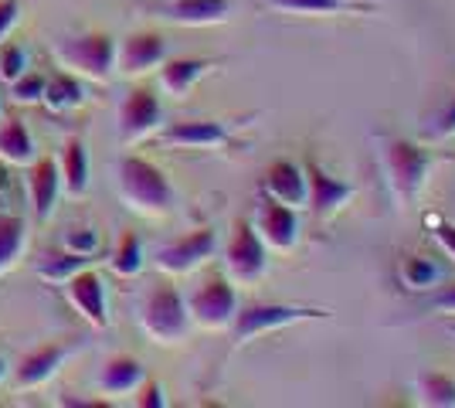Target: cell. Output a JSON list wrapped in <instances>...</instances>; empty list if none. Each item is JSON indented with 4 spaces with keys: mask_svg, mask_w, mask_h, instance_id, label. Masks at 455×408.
Returning a JSON list of instances; mask_svg holds the SVG:
<instances>
[{
    "mask_svg": "<svg viewBox=\"0 0 455 408\" xmlns=\"http://www.w3.org/2000/svg\"><path fill=\"white\" fill-rule=\"evenodd\" d=\"M89 262H92V255H82V252L58 255V259H41L38 276L44 283H65V279L76 276L78 269H89Z\"/></svg>",
    "mask_w": 455,
    "mask_h": 408,
    "instance_id": "f1b7e54d",
    "label": "cell"
},
{
    "mask_svg": "<svg viewBox=\"0 0 455 408\" xmlns=\"http://www.w3.org/2000/svg\"><path fill=\"white\" fill-rule=\"evenodd\" d=\"M65 245H68L72 252L95 255V249H99V235H95L92 228H78V232L65 235Z\"/></svg>",
    "mask_w": 455,
    "mask_h": 408,
    "instance_id": "e575fe53",
    "label": "cell"
},
{
    "mask_svg": "<svg viewBox=\"0 0 455 408\" xmlns=\"http://www.w3.org/2000/svg\"><path fill=\"white\" fill-rule=\"evenodd\" d=\"M116 126H119V140L123 143H140L153 136L160 126H164V106L153 89L147 85H136L130 89L123 102H119V116H116Z\"/></svg>",
    "mask_w": 455,
    "mask_h": 408,
    "instance_id": "30bf717a",
    "label": "cell"
},
{
    "mask_svg": "<svg viewBox=\"0 0 455 408\" xmlns=\"http://www.w3.org/2000/svg\"><path fill=\"white\" fill-rule=\"evenodd\" d=\"M136 391H140V398H136V405L140 408H164L167 405V391H164L160 381H143Z\"/></svg>",
    "mask_w": 455,
    "mask_h": 408,
    "instance_id": "836d02e7",
    "label": "cell"
},
{
    "mask_svg": "<svg viewBox=\"0 0 455 408\" xmlns=\"http://www.w3.org/2000/svg\"><path fill=\"white\" fill-rule=\"evenodd\" d=\"M449 333H452V337H455V327H449Z\"/></svg>",
    "mask_w": 455,
    "mask_h": 408,
    "instance_id": "f35d334b",
    "label": "cell"
},
{
    "mask_svg": "<svg viewBox=\"0 0 455 408\" xmlns=\"http://www.w3.org/2000/svg\"><path fill=\"white\" fill-rule=\"evenodd\" d=\"M214 68H218L214 59H164V65H160V89L173 99H188L190 89Z\"/></svg>",
    "mask_w": 455,
    "mask_h": 408,
    "instance_id": "ffe728a7",
    "label": "cell"
},
{
    "mask_svg": "<svg viewBox=\"0 0 455 408\" xmlns=\"http://www.w3.org/2000/svg\"><path fill=\"white\" fill-rule=\"evenodd\" d=\"M266 4L292 18H361L378 11V4H361V0H266Z\"/></svg>",
    "mask_w": 455,
    "mask_h": 408,
    "instance_id": "ac0fdd59",
    "label": "cell"
},
{
    "mask_svg": "<svg viewBox=\"0 0 455 408\" xmlns=\"http://www.w3.org/2000/svg\"><path fill=\"white\" fill-rule=\"evenodd\" d=\"M425 228H428V235H432V242H435L438 249L455 262V221H445L438 214H425Z\"/></svg>",
    "mask_w": 455,
    "mask_h": 408,
    "instance_id": "4dcf8cb0",
    "label": "cell"
},
{
    "mask_svg": "<svg viewBox=\"0 0 455 408\" xmlns=\"http://www.w3.org/2000/svg\"><path fill=\"white\" fill-rule=\"evenodd\" d=\"M28 72V55H24V48L20 44H4L0 48V78L11 85L14 78H20Z\"/></svg>",
    "mask_w": 455,
    "mask_h": 408,
    "instance_id": "1f68e13d",
    "label": "cell"
},
{
    "mask_svg": "<svg viewBox=\"0 0 455 408\" xmlns=\"http://www.w3.org/2000/svg\"><path fill=\"white\" fill-rule=\"evenodd\" d=\"M188 300V313H190V324H197V327H204V331H228L231 327V320H235V313H238V292H235V283L221 276V272H214L208 276L197 290L184 296Z\"/></svg>",
    "mask_w": 455,
    "mask_h": 408,
    "instance_id": "8992f818",
    "label": "cell"
},
{
    "mask_svg": "<svg viewBox=\"0 0 455 408\" xmlns=\"http://www.w3.org/2000/svg\"><path fill=\"white\" fill-rule=\"evenodd\" d=\"M20 0H0V41L11 35V28L18 24Z\"/></svg>",
    "mask_w": 455,
    "mask_h": 408,
    "instance_id": "8d00e7d4",
    "label": "cell"
},
{
    "mask_svg": "<svg viewBox=\"0 0 455 408\" xmlns=\"http://www.w3.org/2000/svg\"><path fill=\"white\" fill-rule=\"evenodd\" d=\"M303 174H306V208L316 214L320 221H330V218H337V214L354 201L357 195V188L350 184V180H343V177H333L326 167H323L316 156H306L303 160Z\"/></svg>",
    "mask_w": 455,
    "mask_h": 408,
    "instance_id": "ba28073f",
    "label": "cell"
},
{
    "mask_svg": "<svg viewBox=\"0 0 455 408\" xmlns=\"http://www.w3.org/2000/svg\"><path fill=\"white\" fill-rule=\"evenodd\" d=\"M164 143L177 150H214V147H228L231 133L218 119H184L164 130Z\"/></svg>",
    "mask_w": 455,
    "mask_h": 408,
    "instance_id": "9a60e30c",
    "label": "cell"
},
{
    "mask_svg": "<svg viewBox=\"0 0 455 408\" xmlns=\"http://www.w3.org/2000/svg\"><path fill=\"white\" fill-rule=\"evenodd\" d=\"M251 225H255L259 238L266 242V249H272V252H292L299 245V212L289 208V204L262 197Z\"/></svg>",
    "mask_w": 455,
    "mask_h": 408,
    "instance_id": "8fae6325",
    "label": "cell"
},
{
    "mask_svg": "<svg viewBox=\"0 0 455 408\" xmlns=\"http://www.w3.org/2000/svg\"><path fill=\"white\" fill-rule=\"evenodd\" d=\"M116 177H119V197L126 201V208H133L140 214L160 218V214L171 212L173 201H177L167 174L156 164H150L147 156H123Z\"/></svg>",
    "mask_w": 455,
    "mask_h": 408,
    "instance_id": "7a4b0ae2",
    "label": "cell"
},
{
    "mask_svg": "<svg viewBox=\"0 0 455 408\" xmlns=\"http://www.w3.org/2000/svg\"><path fill=\"white\" fill-rule=\"evenodd\" d=\"M109 266L119 279H130L136 272L143 269V242H140V235L136 232H126L119 238V245H116L113 259H109Z\"/></svg>",
    "mask_w": 455,
    "mask_h": 408,
    "instance_id": "4316f807",
    "label": "cell"
},
{
    "mask_svg": "<svg viewBox=\"0 0 455 408\" xmlns=\"http://www.w3.org/2000/svg\"><path fill=\"white\" fill-rule=\"evenodd\" d=\"M374 154H378V167L384 177V188L395 201L398 212H408L418 197L425 195L428 177L438 164L455 160L452 154H442L428 143H418L401 133H374Z\"/></svg>",
    "mask_w": 455,
    "mask_h": 408,
    "instance_id": "6da1fadb",
    "label": "cell"
},
{
    "mask_svg": "<svg viewBox=\"0 0 455 408\" xmlns=\"http://www.w3.org/2000/svg\"><path fill=\"white\" fill-rule=\"evenodd\" d=\"M20 249H24V221L14 214H0V272L18 262Z\"/></svg>",
    "mask_w": 455,
    "mask_h": 408,
    "instance_id": "83f0119b",
    "label": "cell"
},
{
    "mask_svg": "<svg viewBox=\"0 0 455 408\" xmlns=\"http://www.w3.org/2000/svg\"><path fill=\"white\" fill-rule=\"evenodd\" d=\"M65 354H68L65 344H41V348H35L31 354H24L18 371H14L18 388H38V385H44V381L61 368Z\"/></svg>",
    "mask_w": 455,
    "mask_h": 408,
    "instance_id": "44dd1931",
    "label": "cell"
},
{
    "mask_svg": "<svg viewBox=\"0 0 455 408\" xmlns=\"http://www.w3.org/2000/svg\"><path fill=\"white\" fill-rule=\"evenodd\" d=\"M41 102L52 109V113H68V109H78L85 102V85L82 78L72 76V72H58L55 78H44V96Z\"/></svg>",
    "mask_w": 455,
    "mask_h": 408,
    "instance_id": "cb8c5ba5",
    "label": "cell"
},
{
    "mask_svg": "<svg viewBox=\"0 0 455 408\" xmlns=\"http://www.w3.org/2000/svg\"><path fill=\"white\" fill-rule=\"evenodd\" d=\"M4 374H7V364H4V357H0V381H4Z\"/></svg>",
    "mask_w": 455,
    "mask_h": 408,
    "instance_id": "74e56055",
    "label": "cell"
},
{
    "mask_svg": "<svg viewBox=\"0 0 455 408\" xmlns=\"http://www.w3.org/2000/svg\"><path fill=\"white\" fill-rule=\"evenodd\" d=\"M55 59L72 76L89 78V82H106L116 72V38L102 35V31L65 38L55 48Z\"/></svg>",
    "mask_w": 455,
    "mask_h": 408,
    "instance_id": "5b68a950",
    "label": "cell"
},
{
    "mask_svg": "<svg viewBox=\"0 0 455 408\" xmlns=\"http://www.w3.org/2000/svg\"><path fill=\"white\" fill-rule=\"evenodd\" d=\"M65 296L95 331H102L109 324V307H106V283L92 269H78L76 276L65 279Z\"/></svg>",
    "mask_w": 455,
    "mask_h": 408,
    "instance_id": "4fadbf2b",
    "label": "cell"
},
{
    "mask_svg": "<svg viewBox=\"0 0 455 408\" xmlns=\"http://www.w3.org/2000/svg\"><path fill=\"white\" fill-rule=\"evenodd\" d=\"M164 59H167V41L156 31H136L116 44V72L130 78L160 68Z\"/></svg>",
    "mask_w": 455,
    "mask_h": 408,
    "instance_id": "7c38bea8",
    "label": "cell"
},
{
    "mask_svg": "<svg viewBox=\"0 0 455 408\" xmlns=\"http://www.w3.org/2000/svg\"><path fill=\"white\" fill-rule=\"evenodd\" d=\"M28 191H31V204H35V218L48 221L61 195V174H58V164L52 156H41L31 164L28 171Z\"/></svg>",
    "mask_w": 455,
    "mask_h": 408,
    "instance_id": "d6986e66",
    "label": "cell"
},
{
    "mask_svg": "<svg viewBox=\"0 0 455 408\" xmlns=\"http://www.w3.org/2000/svg\"><path fill=\"white\" fill-rule=\"evenodd\" d=\"M140 331L150 337L153 344H184L190 333V313L184 292L173 283H156L140 300Z\"/></svg>",
    "mask_w": 455,
    "mask_h": 408,
    "instance_id": "3957f363",
    "label": "cell"
},
{
    "mask_svg": "<svg viewBox=\"0 0 455 408\" xmlns=\"http://www.w3.org/2000/svg\"><path fill=\"white\" fill-rule=\"evenodd\" d=\"M11 96H14V102H41V96H44V76L24 72L20 78L11 82Z\"/></svg>",
    "mask_w": 455,
    "mask_h": 408,
    "instance_id": "d6a6232c",
    "label": "cell"
},
{
    "mask_svg": "<svg viewBox=\"0 0 455 408\" xmlns=\"http://www.w3.org/2000/svg\"><path fill=\"white\" fill-rule=\"evenodd\" d=\"M58 174H61V188L72 197H82L89 191V150H85V143L78 136L65 140Z\"/></svg>",
    "mask_w": 455,
    "mask_h": 408,
    "instance_id": "603a6c76",
    "label": "cell"
},
{
    "mask_svg": "<svg viewBox=\"0 0 455 408\" xmlns=\"http://www.w3.org/2000/svg\"><path fill=\"white\" fill-rule=\"evenodd\" d=\"M395 276H398V286L411 296H425V292H435L442 283H445V266L435 262L432 255L421 252H401L398 266H395Z\"/></svg>",
    "mask_w": 455,
    "mask_h": 408,
    "instance_id": "e0dca14e",
    "label": "cell"
},
{
    "mask_svg": "<svg viewBox=\"0 0 455 408\" xmlns=\"http://www.w3.org/2000/svg\"><path fill=\"white\" fill-rule=\"evenodd\" d=\"M262 195L279 201V204H289L296 212H303L309 195H306V174L303 164L296 160H272L262 174Z\"/></svg>",
    "mask_w": 455,
    "mask_h": 408,
    "instance_id": "5bb4252c",
    "label": "cell"
},
{
    "mask_svg": "<svg viewBox=\"0 0 455 408\" xmlns=\"http://www.w3.org/2000/svg\"><path fill=\"white\" fill-rule=\"evenodd\" d=\"M156 11L160 18L173 20L180 28H211V24H225L235 4L231 0H167Z\"/></svg>",
    "mask_w": 455,
    "mask_h": 408,
    "instance_id": "2e32d148",
    "label": "cell"
},
{
    "mask_svg": "<svg viewBox=\"0 0 455 408\" xmlns=\"http://www.w3.org/2000/svg\"><path fill=\"white\" fill-rule=\"evenodd\" d=\"M214 252H218V232L214 228H194V232L160 245L153 262L167 276H188V272L201 269L208 259H214Z\"/></svg>",
    "mask_w": 455,
    "mask_h": 408,
    "instance_id": "9c48e42d",
    "label": "cell"
},
{
    "mask_svg": "<svg viewBox=\"0 0 455 408\" xmlns=\"http://www.w3.org/2000/svg\"><path fill=\"white\" fill-rule=\"evenodd\" d=\"M35 156V140L20 119L0 123V160L4 164H28Z\"/></svg>",
    "mask_w": 455,
    "mask_h": 408,
    "instance_id": "484cf974",
    "label": "cell"
},
{
    "mask_svg": "<svg viewBox=\"0 0 455 408\" xmlns=\"http://www.w3.org/2000/svg\"><path fill=\"white\" fill-rule=\"evenodd\" d=\"M415 398L425 408H455V374L425 371L415 381Z\"/></svg>",
    "mask_w": 455,
    "mask_h": 408,
    "instance_id": "d4e9b609",
    "label": "cell"
},
{
    "mask_svg": "<svg viewBox=\"0 0 455 408\" xmlns=\"http://www.w3.org/2000/svg\"><path fill=\"white\" fill-rule=\"evenodd\" d=\"M428 313H432V316H455V283L449 290L435 292V296L428 300Z\"/></svg>",
    "mask_w": 455,
    "mask_h": 408,
    "instance_id": "d590c367",
    "label": "cell"
},
{
    "mask_svg": "<svg viewBox=\"0 0 455 408\" xmlns=\"http://www.w3.org/2000/svg\"><path fill=\"white\" fill-rule=\"evenodd\" d=\"M143 381H147V368L136 357H130V354H116L99 371V388L106 391V395H130Z\"/></svg>",
    "mask_w": 455,
    "mask_h": 408,
    "instance_id": "7402d4cb",
    "label": "cell"
},
{
    "mask_svg": "<svg viewBox=\"0 0 455 408\" xmlns=\"http://www.w3.org/2000/svg\"><path fill=\"white\" fill-rule=\"evenodd\" d=\"M333 313L323 307H306V303H251V307H238L235 320H231V337L238 348H245L251 340L266 337V333L296 327L306 320H330Z\"/></svg>",
    "mask_w": 455,
    "mask_h": 408,
    "instance_id": "277c9868",
    "label": "cell"
},
{
    "mask_svg": "<svg viewBox=\"0 0 455 408\" xmlns=\"http://www.w3.org/2000/svg\"><path fill=\"white\" fill-rule=\"evenodd\" d=\"M455 136V96L445 102V106H438L432 109L428 116H425V140H432V143H445V140H452Z\"/></svg>",
    "mask_w": 455,
    "mask_h": 408,
    "instance_id": "f546056e",
    "label": "cell"
},
{
    "mask_svg": "<svg viewBox=\"0 0 455 408\" xmlns=\"http://www.w3.org/2000/svg\"><path fill=\"white\" fill-rule=\"evenodd\" d=\"M268 269V249L259 238L255 225L238 218L235 232L225 245V276L235 286H255Z\"/></svg>",
    "mask_w": 455,
    "mask_h": 408,
    "instance_id": "52a82bcc",
    "label": "cell"
}]
</instances>
